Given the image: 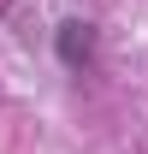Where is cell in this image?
Here are the masks:
<instances>
[{"instance_id": "cell-1", "label": "cell", "mask_w": 148, "mask_h": 154, "mask_svg": "<svg viewBox=\"0 0 148 154\" xmlns=\"http://www.w3.org/2000/svg\"><path fill=\"white\" fill-rule=\"evenodd\" d=\"M54 54H59V65L71 77H83V71H95V54H101V36H95V24L89 18H65L54 30Z\"/></svg>"}]
</instances>
